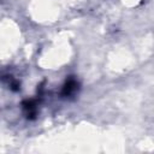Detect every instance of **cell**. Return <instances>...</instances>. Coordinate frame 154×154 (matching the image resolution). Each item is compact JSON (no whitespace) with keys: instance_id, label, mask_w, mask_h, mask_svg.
Here are the masks:
<instances>
[{"instance_id":"1","label":"cell","mask_w":154,"mask_h":154,"mask_svg":"<svg viewBox=\"0 0 154 154\" xmlns=\"http://www.w3.org/2000/svg\"><path fill=\"white\" fill-rule=\"evenodd\" d=\"M77 89H78V83H77L73 78H70V79L66 81V83L64 84L63 95H64V96H70V95H72Z\"/></svg>"},{"instance_id":"2","label":"cell","mask_w":154,"mask_h":154,"mask_svg":"<svg viewBox=\"0 0 154 154\" xmlns=\"http://www.w3.org/2000/svg\"><path fill=\"white\" fill-rule=\"evenodd\" d=\"M23 108H24V112H25L28 118H30V119L35 118V116H36V103L34 101H31V100L25 101L23 103Z\"/></svg>"}]
</instances>
